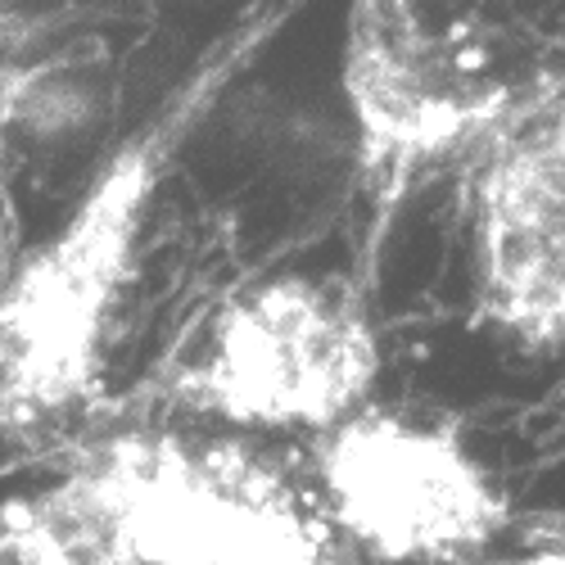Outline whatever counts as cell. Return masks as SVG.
Returning a JSON list of instances; mask_svg holds the SVG:
<instances>
[{"mask_svg": "<svg viewBox=\"0 0 565 565\" xmlns=\"http://www.w3.org/2000/svg\"><path fill=\"white\" fill-rule=\"evenodd\" d=\"M312 498L340 547L375 565H470L515 525L461 420L381 398L312 439Z\"/></svg>", "mask_w": 565, "mask_h": 565, "instance_id": "obj_4", "label": "cell"}, {"mask_svg": "<svg viewBox=\"0 0 565 565\" xmlns=\"http://www.w3.org/2000/svg\"><path fill=\"white\" fill-rule=\"evenodd\" d=\"M381 371V326L358 280L276 271L217 308L172 375V403L231 435L317 439L375 398Z\"/></svg>", "mask_w": 565, "mask_h": 565, "instance_id": "obj_2", "label": "cell"}, {"mask_svg": "<svg viewBox=\"0 0 565 565\" xmlns=\"http://www.w3.org/2000/svg\"><path fill=\"white\" fill-rule=\"evenodd\" d=\"M543 82H515L480 28L444 0H349L340 96L375 217L385 222L439 163H466Z\"/></svg>", "mask_w": 565, "mask_h": 565, "instance_id": "obj_3", "label": "cell"}, {"mask_svg": "<svg viewBox=\"0 0 565 565\" xmlns=\"http://www.w3.org/2000/svg\"><path fill=\"white\" fill-rule=\"evenodd\" d=\"M6 181H10V140L6 127H0V204H6Z\"/></svg>", "mask_w": 565, "mask_h": 565, "instance_id": "obj_6", "label": "cell"}, {"mask_svg": "<svg viewBox=\"0 0 565 565\" xmlns=\"http://www.w3.org/2000/svg\"><path fill=\"white\" fill-rule=\"evenodd\" d=\"M241 41H226L140 118L90 172L77 204L0 267V439L60 430L100 403L168 168L241 73Z\"/></svg>", "mask_w": 565, "mask_h": 565, "instance_id": "obj_1", "label": "cell"}, {"mask_svg": "<svg viewBox=\"0 0 565 565\" xmlns=\"http://www.w3.org/2000/svg\"><path fill=\"white\" fill-rule=\"evenodd\" d=\"M470 326L515 353H556L565 335V127L543 82L466 159Z\"/></svg>", "mask_w": 565, "mask_h": 565, "instance_id": "obj_5", "label": "cell"}]
</instances>
